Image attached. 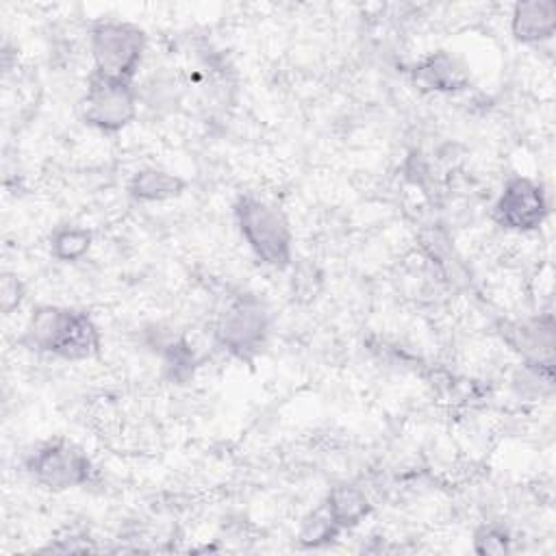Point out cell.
I'll return each mask as SVG.
<instances>
[{
	"label": "cell",
	"instance_id": "obj_1",
	"mask_svg": "<svg viewBox=\"0 0 556 556\" xmlns=\"http://www.w3.org/2000/svg\"><path fill=\"white\" fill-rule=\"evenodd\" d=\"M17 341L28 352L72 363L102 352V330L91 313L61 304H37Z\"/></svg>",
	"mask_w": 556,
	"mask_h": 556
},
{
	"label": "cell",
	"instance_id": "obj_8",
	"mask_svg": "<svg viewBox=\"0 0 556 556\" xmlns=\"http://www.w3.org/2000/svg\"><path fill=\"white\" fill-rule=\"evenodd\" d=\"M502 339L515 350L523 367L545 382L554 380V317L549 313L523 319L504 321L500 326Z\"/></svg>",
	"mask_w": 556,
	"mask_h": 556
},
{
	"label": "cell",
	"instance_id": "obj_2",
	"mask_svg": "<svg viewBox=\"0 0 556 556\" xmlns=\"http://www.w3.org/2000/svg\"><path fill=\"white\" fill-rule=\"evenodd\" d=\"M237 230L254 258L271 269L293 265V230L287 215L271 202L239 193L232 204Z\"/></svg>",
	"mask_w": 556,
	"mask_h": 556
},
{
	"label": "cell",
	"instance_id": "obj_4",
	"mask_svg": "<svg viewBox=\"0 0 556 556\" xmlns=\"http://www.w3.org/2000/svg\"><path fill=\"white\" fill-rule=\"evenodd\" d=\"M89 52L100 76L135 83L148 52V33L128 20H98L89 28Z\"/></svg>",
	"mask_w": 556,
	"mask_h": 556
},
{
	"label": "cell",
	"instance_id": "obj_14",
	"mask_svg": "<svg viewBox=\"0 0 556 556\" xmlns=\"http://www.w3.org/2000/svg\"><path fill=\"white\" fill-rule=\"evenodd\" d=\"M339 534H341V530L332 523V519L328 517V513L319 504V508H315L302 521V528H300V534H298V543L302 547L317 549V547H326V545L334 543L339 539Z\"/></svg>",
	"mask_w": 556,
	"mask_h": 556
},
{
	"label": "cell",
	"instance_id": "obj_7",
	"mask_svg": "<svg viewBox=\"0 0 556 556\" xmlns=\"http://www.w3.org/2000/svg\"><path fill=\"white\" fill-rule=\"evenodd\" d=\"M549 215V200L543 185L530 176L513 174L504 180L493 202V222L510 232H534Z\"/></svg>",
	"mask_w": 556,
	"mask_h": 556
},
{
	"label": "cell",
	"instance_id": "obj_3",
	"mask_svg": "<svg viewBox=\"0 0 556 556\" xmlns=\"http://www.w3.org/2000/svg\"><path fill=\"white\" fill-rule=\"evenodd\" d=\"M271 313L254 293L235 295L217 315L213 337L215 343L232 358L252 363L269 343Z\"/></svg>",
	"mask_w": 556,
	"mask_h": 556
},
{
	"label": "cell",
	"instance_id": "obj_11",
	"mask_svg": "<svg viewBox=\"0 0 556 556\" xmlns=\"http://www.w3.org/2000/svg\"><path fill=\"white\" fill-rule=\"evenodd\" d=\"M126 191L139 204L169 202V200L180 198L187 191V180L176 172L148 165V167L137 169L128 178Z\"/></svg>",
	"mask_w": 556,
	"mask_h": 556
},
{
	"label": "cell",
	"instance_id": "obj_6",
	"mask_svg": "<svg viewBox=\"0 0 556 556\" xmlns=\"http://www.w3.org/2000/svg\"><path fill=\"white\" fill-rule=\"evenodd\" d=\"M139 100L141 96L135 83L91 72L78 100V115L85 126L115 135L126 130L137 119Z\"/></svg>",
	"mask_w": 556,
	"mask_h": 556
},
{
	"label": "cell",
	"instance_id": "obj_12",
	"mask_svg": "<svg viewBox=\"0 0 556 556\" xmlns=\"http://www.w3.org/2000/svg\"><path fill=\"white\" fill-rule=\"evenodd\" d=\"M321 506L341 532L356 528L371 513V502L367 493L352 482H339L330 486Z\"/></svg>",
	"mask_w": 556,
	"mask_h": 556
},
{
	"label": "cell",
	"instance_id": "obj_9",
	"mask_svg": "<svg viewBox=\"0 0 556 556\" xmlns=\"http://www.w3.org/2000/svg\"><path fill=\"white\" fill-rule=\"evenodd\" d=\"M410 80L417 89L428 93H458L471 83L467 65L447 50L428 52L410 70Z\"/></svg>",
	"mask_w": 556,
	"mask_h": 556
},
{
	"label": "cell",
	"instance_id": "obj_10",
	"mask_svg": "<svg viewBox=\"0 0 556 556\" xmlns=\"http://www.w3.org/2000/svg\"><path fill=\"white\" fill-rule=\"evenodd\" d=\"M556 33V4L552 0L517 2L510 13V35L526 46L549 41Z\"/></svg>",
	"mask_w": 556,
	"mask_h": 556
},
{
	"label": "cell",
	"instance_id": "obj_5",
	"mask_svg": "<svg viewBox=\"0 0 556 556\" xmlns=\"http://www.w3.org/2000/svg\"><path fill=\"white\" fill-rule=\"evenodd\" d=\"M24 469L37 486L52 493L87 486L96 471L87 452L65 437L35 445L24 458Z\"/></svg>",
	"mask_w": 556,
	"mask_h": 556
},
{
	"label": "cell",
	"instance_id": "obj_15",
	"mask_svg": "<svg viewBox=\"0 0 556 556\" xmlns=\"http://www.w3.org/2000/svg\"><path fill=\"white\" fill-rule=\"evenodd\" d=\"M473 552L486 556H504L513 549L510 532L500 523H482L473 530Z\"/></svg>",
	"mask_w": 556,
	"mask_h": 556
},
{
	"label": "cell",
	"instance_id": "obj_16",
	"mask_svg": "<svg viewBox=\"0 0 556 556\" xmlns=\"http://www.w3.org/2000/svg\"><path fill=\"white\" fill-rule=\"evenodd\" d=\"M26 300V285L15 271H2L0 278V308L2 315H13Z\"/></svg>",
	"mask_w": 556,
	"mask_h": 556
},
{
	"label": "cell",
	"instance_id": "obj_13",
	"mask_svg": "<svg viewBox=\"0 0 556 556\" xmlns=\"http://www.w3.org/2000/svg\"><path fill=\"white\" fill-rule=\"evenodd\" d=\"M93 245V232L87 226L61 224L48 235L50 256L59 263H76L89 254Z\"/></svg>",
	"mask_w": 556,
	"mask_h": 556
}]
</instances>
